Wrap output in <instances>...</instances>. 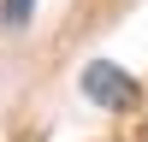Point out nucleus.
Here are the masks:
<instances>
[{
    "instance_id": "nucleus-1",
    "label": "nucleus",
    "mask_w": 148,
    "mask_h": 142,
    "mask_svg": "<svg viewBox=\"0 0 148 142\" xmlns=\"http://www.w3.org/2000/svg\"><path fill=\"white\" fill-rule=\"evenodd\" d=\"M83 95H89L95 106H113V113H125V106H136V77H130L125 65H113V59H89V65H83Z\"/></svg>"
},
{
    "instance_id": "nucleus-2",
    "label": "nucleus",
    "mask_w": 148,
    "mask_h": 142,
    "mask_svg": "<svg viewBox=\"0 0 148 142\" xmlns=\"http://www.w3.org/2000/svg\"><path fill=\"white\" fill-rule=\"evenodd\" d=\"M30 18H36V0H0V24L6 30H24Z\"/></svg>"
}]
</instances>
